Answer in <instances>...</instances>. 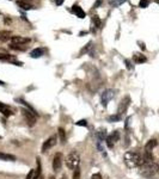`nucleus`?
Wrapping results in <instances>:
<instances>
[{
  "label": "nucleus",
  "instance_id": "nucleus-13",
  "mask_svg": "<svg viewBox=\"0 0 159 179\" xmlns=\"http://www.w3.org/2000/svg\"><path fill=\"white\" fill-rule=\"evenodd\" d=\"M133 60H134V62H135V63H144V62H146V61H147L146 56L142 55V54H140V53H136V54H134V56H133Z\"/></svg>",
  "mask_w": 159,
  "mask_h": 179
},
{
  "label": "nucleus",
  "instance_id": "nucleus-7",
  "mask_svg": "<svg viewBox=\"0 0 159 179\" xmlns=\"http://www.w3.org/2000/svg\"><path fill=\"white\" fill-rule=\"evenodd\" d=\"M120 140V131L118 130H115L113 134H110L108 137H107V145L109 148H113L114 143L117 142Z\"/></svg>",
  "mask_w": 159,
  "mask_h": 179
},
{
  "label": "nucleus",
  "instance_id": "nucleus-23",
  "mask_svg": "<svg viewBox=\"0 0 159 179\" xmlns=\"http://www.w3.org/2000/svg\"><path fill=\"white\" fill-rule=\"evenodd\" d=\"M121 118H122V117H121V115H118V113H117V115L109 116V117H108V121H109V122H118V121H121Z\"/></svg>",
  "mask_w": 159,
  "mask_h": 179
},
{
  "label": "nucleus",
  "instance_id": "nucleus-19",
  "mask_svg": "<svg viewBox=\"0 0 159 179\" xmlns=\"http://www.w3.org/2000/svg\"><path fill=\"white\" fill-rule=\"evenodd\" d=\"M57 133H59V137H60V142L62 145H65L66 143V131H65V129L64 128H59Z\"/></svg>",
  "mask_w": 159,
  "mask_h": 179
},
{
  "label": "nucleus",
  "instance_id": "nucleus-22",
  "mask_svg": "<svg viewBox=\"0 0 159 179\" xmlns=\"http://www.w3.org/2000/svg\"><path fill=\"white\" fill-rule=\"evenodd\" d=\"M127 0H110V6L111 7H118L120 5H122Z\"/></svg>",
  "mask_w": 159,
  "mask_h": 179
},
{
  "label": "nucleus",
  "instance_id": "nucleus-24",
  "mask_svg": "<svg viewBox=\"0 0 159 179\" xmlns=\"http://www.w3.org/2000/svg\"><path fill=\"white\" fill-rule=\"evenodd\" d=\"M105 136H107V133H105V130H99L98 133H97V137H98V142H102L104 141V139H105Z\"/></svg>",
  "mask_w": 159,
  "mask_h": 179
},
{
  "label": "nucleus",
  "instance_id": "nucleus-31",
  "mask_svg": "<svg viewBox=\"0 0 159 179\" xmlns=\"http://www.w3.org/2000/svg\"><path fill=\"white\" fill-rule=\"evenodd\" d=\"M126 65H127V68H128V69H132V65H130V61H129V60H126Z\"/></svg>",
  "mask_w": 159,
  "mask_h": 179
},
{
  "label": "nucleus",
  "instance_id": "nucleus-11",
  "mask_svg": "<svg viewBox=\"0 0 159 179\" xmlns=\"http://www.w3.org/2000/svg\"><path fill=\"white\" fill-rule=\"evenodd\" d=\"M72 11H73V13H76L77 17H79L81 19L86 17V13L83 11V9H81L80 6H78V5H73V6H72Z\"/></svg>",
  "mask_w": 159,
  "mask_h": 179
},
{
  "label": "nucleus",
  "instance_id": "nucleus-2",
  "mask_svg": "<svg viewBox=\"0 0 159 179\" xmlns=\"http://www.w3.org/2000/svg\"><path fill=\"white\" fill-rule=\"evenodd\" d=\"M140 174L146 178H153L158 173V162L153 161L149 164H144L140 166Z\"/></svg>",
  "mask_w": 159,
  "mask_h": 179
},
{
  "label": "nucleus",
  "instance_id": "nucleus-8",
  "mask_svg": "<svg viewBox=\"0 0 159 179\" xmlns=\"http://www.w3.org/2000/svg\"><path fill=\"white\" fill-rule=\"evenodd\" d=\"M62 161H64V155L61 153H56L54 155V160H53V168H54V171H60L61 169Z\"/></svg>",
  "mask_w": 159,
  "mask_h": 179
},
{
  "label": "nucleus",
  "instance_id": "nucleus-29",
  "mask_svg": "<svg viewBox=\"0 0 159 179\" xmlns=\"http://www.w3.org/2000/svg\"><path fill=\"white\" fill-rule=\"evenodd\" d=\"M91 179H102V176H101L99 173H96V174H93V176L91 177Z\"/></svg>",
  "mask_w": 159,
  "mask_h": 179
},
{
  "label": "nucleus",
  "instance_id": "nucleus-14",
  "mask_svg": "<svg viewBox=\"0 0 159 179\" xmlns=\"http://www.w3.org/2000/svg\"><path fill=\"white\" fill-rule=\"evenodd\" d=\"M43 54H45V49H42V48H36V49H34V50L30 53V56L34 57V59H37V57H41Z\"/></svg>",
  "mask_w": 159,
  "mask_h": 179
},
{
  "label": "nucleus",
  "instance_id": "nucleus-17",
  "mask_svg": "<svg viewBox=\"0 0 159 179\" xmlns=\"http://www.w3.org/2000/svg\"><path fill=\"white\" fill-rule=\"evenodd\" d=\"M11 32L10 31H0V42H6L11 40Z\"/></svg>",
  "mask_w": 159,
  "mask_h": 179
},
{
  "label": "nucleus",
  "instance_id": "nucleus-10",
  "mask_svg": "<svg viewBox=\"0 0 159 179\" xmlns=\"http://www.w3.org/2000/svg\"><path fill=\"white\" fill-rule=\"evenodd\" d=\"M30 42V38L22 37V36H12L11 43L12 44H26Z\"/></svg>",
  "mask_w": 159,
  "mask_h": 179
},
{
  "label": "nucleus",
  "instance_id": "nucleus-6",
  "mask_svg": "<svg viewBox=\"0 0 159 179\" xmlns=\"http://www.w3.org/2000/svg\"><path fill=\"white\" fill-rule=\"evenodd\" d=\"M56 140H57L56 135H53V136H50L49 139H47V141H45V143L42 145V152L45 153L48 149L53 148L54 146L56 145Z\"/></svg>",
  "mask_w": 159,
  "mask_h": 179
},
{
  "label": "nucleus",
  "instance_id": "nucleus-16",
  "mask_svg": "<svg viewBox=\"0 0 159 179\" xmlns=\"http://www.w3.org/2000/svg\"><path fill=\"white\" fill-rule=\"evenodd\" d=\"M36 162H37V168H36V171H34L33 179H38L40 178V176H41V171H42V167H41V161H40V159H38V158L36 159Z\"/></svg>",
  "mask_w": 159,
  "mask_h": 179
},
{
  "label": "nucleus",
  "instance_id": "nucleus-30",
  "mask_svg": "<svg viewBox=\"0 0 159 179\" xmlns=\"http://www.w3.org/2000/svg\"><path fill=\"white\" fill-rule=\"evenodd\" d=\"M33 176H34V169H31V171L29 172V174L26 176V178L25 179H33Z\"/></svg>",
  "mask_w": 159,
  "mask_h": 179
},
{
  "label": "nucleus",
  "instance_id": "nucleus-20",
  "mask_svg": "<svg viewBox=\"0 0 159 179\" xmlns=\"http://www.w3.org/2000/svg\"><path fill=\"white\" fill-rule=\"evenodd\" d=\"M92 22H93V24H95V26H96L97 29H101V28H102V21L99 19V17H98L97 14L92 17Z\"/></svg>",
  "mask_w": 159,
  "mask_h": 179
},
{
  "label": "nucleus",
  "instance_id": "nucleus-5",
  "mask_svg": "<svg viewBox=\"0 0 159 179\" xmlns=\"http://www.w3.org/2000/svg\"><path fill=\"white\" fill-rule=\"evenodd\" d=\"M114 96H115V91H114V90H110V89L105 90L102 94V105L103 106H107L108 103L114 98Z\"/></svg>",
  "mask_w": 159,
  "mask_h": 179
},
{
  "label": "nucleus",
  "instance_id": "nucleus-26",
  "mask_svg": "<svg viewBox=\"0 0 159 179\" xmlns=\"http://www.w3.org/2000/svg\"><path fill=\"white\" fill-rule=\"evenodd\" d=\"M91 45H92V42H89V43L86 44V47H84V48L81 49V51H80V55H83L84 53H87V51H89V49L91 48Z\"/></svg>",
  "mask_w": 159,
  "mask_h": 179
},
{
  "label": "nucleus",
  "instance_id": "nucleus-3",
  "mask_svg": "<svg viewBox=\"0 0 159 179\" xmlns=\"http://www.w3.org/2000/svg\"><path fill=\"white\" fill-rule=\"evenodd\" d=\"M66 165L69 169H77L79 168L80 165V157L77 152H72L69 153L66 158Z\"/></svg>",
  "mask_w": 159,
  "mask_h": 179
},
{
  "label": "nucleus",
  "instance_id": "nucleus-28",
  "mask_svg": "<svg viewBox=\"0 0 159 179\" xmlns=\"http://www.w3.org/2000/svg\"><path fill=\"white\" fill-rule=\"evenodd\" d=\"M76 124H77V125H80V127H86V125H87V122H86V120H80V121H78Z\"/></svg>",
  "mask_w": 159,
  "mask_h": 179
},
{
  "label": "nucleus",
  "instance_id": "nucleus-4",
  "mask_svg": "<svg viewBox=\"0 0 159 179\" xmlns=\"http://www.w3.org/2000/svg\"><path fill=\"white\" fill-rule=\"evenodd\" d=\"M22 113L29 127H34L35 123H36V113L34 111H31V110H29V109H23Z\"/></svg>",
  "mask_w": 159,
  "mask_h": 179
},
{
  "label": "nucleus",
  "instance_id": "nucleus-36",
  "mask_svg": "<svg viewBox=\"0 0 159 179\" xmlns=\"http://www.w3.org/2000/svg\"><path fill=\"white\" fill-rule=\"evenodd\" d=\"M61 179H67V177H66V176H62V178Z\"/></svg>",
  "mask_w": 159,
  "mask_h": 179
},
{
  "label": "nucleus",
  "instance_id": "nucleus-33",
  "mask_svg": "<svg viewBox=\"0 0 159 179\" xmlns=\"http://www.w3.org/2000/svg\"><path fill=\"white\" fill-rule=\"evenodd\" d=\"M54 1H55V4H56V5H61V4L64 2V0H54Z\"/></svg>",
  "mask_w": 159,
  "mask_h": 179
},
{
  "label": "nucleus",
  "instance_id": "nucleus-35",
  "mask_svg": "<svg viewBox=\"0 0 159 179\" xmlns=\"http://www.w3.org/2000/svg\"><path fill=\"white\" fill-rule=\"evenodd\" d=\"M49 179H55V177H54V176H52V177H49Z\"/></svg>",
  "mask_w": 159,
  "mask_h": 179
},
{
  "label": "nucleus",
  "instance_id": "nucleus-27",
  "mask_svg": "<svg viewBox=\"0 0 159 179\" xmlns=\"http://www.w3.org/2000/svg\"><path fill=\"white\" fill-rule=\"evenodd\" d=\"M73 179H80V169L79 168H77V169L74 171V173H73Z\"/></svg>",
  "mask_w": 159,
  "mask_h": 179
},
{
  "label": "nucleus",
  "instance_id": "nucleus-37",
  "mask_svg": "<svg viewBox=\"0 0 159 179\" xmlns=\"http://www.w3.org/2000/svg\"><path fill=\"white\" fill-rule=\"evenodd\" d=\"M0 139H1V136H0Z\"/></svg>",
  "mask_w": 159,
  "mask_h": 179
},
{
  "label": "nucleus",
  "instance_id": "nucleus-34",
  "mask_svg": "<svg viewBox=\"0 0 159 179\" xmlns=\"http://www.w3.org/2000/svg\"><path fill=\"white\" fill-rule=\"evenodd\" d=\"M4 85H5V84H4V81H1V80H0V86H4Z\"/></svg>",
  "mask_w": 159,
  "mask_h": 179
},
{
  "label": "nucleus",
  "instance_id": "nucleus-25",
  "mask_svg": "<svg viewBox=\"0 0 159 179\" xmlns=\"http://www.w3.org/2000/svg\"><path fill=\"white\" fill-rule=\"evenodd\" d=\"M148 4H149V0H140L139 6H140L141 9H146L148 6Z\"/></svg>",
  "mask_w": 159,
  "mask_h": 179
},
{
  "label": "nucleus",
  "instance_id": "nucleus-21",
  "mask_svg": "<svg viewBox=\"0 0 159 179\" xmlns=\"http://www.w3.org/2000/svg\"><path fill=\"white\" fill-rule=\"evenodd\" d=\"M17 4H18V6H19L21 9H23L24 11H29V10H31V9H33V6H31V5H29V4L24 2V1H18Z\"/></svg>",
  "mask_w": 159,
  "mask_h": 179
},
{
  "label": "nucleus",
  "instance_id": "nucleus-15",
  "mask_svg": "<svg viewBox=\"0 0 159 179\" xmlns=\"http://www.w3.org/2000/svg\"><path fill=\"white\" fill-rule=\"evenodd\" d=\"M0 160H4V161H16V157L12 155V154H7V153L0 152Z\"/></svg>",
  "mask_w": 159,
  "mask_h": 179
},
{
  "label": "nucleus",
  "instance_id": "nucleus-32",
  "mask_svg": "<svg viewBox=\"0 0 159 179\" xmlns=\"http://www.w3.org/2000/svg\"><path fill=\"white\" fill-rule=\"evenodd\" d=\"M101 4H102V0H97V2L95 4V9H96V7H98Z\"/></svg>",
  "mask_w": 159,
  "mask_h": 179
},
{
  "label": "nucleus",
  "instance_id": "nucleus-12",
  "mask_svg": "<svg viewBox=\"0 0 159 179\" xmlns=\"http://www.w3.org/2000/svg\"><path fill=\"white\" fill-rule=\"evenodd\" d=\"M0 112H1L4 116H6V117L13 115V112H12L11 109H10L6 104H4V103H0Z\"/></svg>",
  "mask_w": 159,
  "mask_h": 179
},
{
  "label": "nucleus",
  "instance_id": "nucleus-1",
  "mask_svg": "<svg viewBox=\"0 0 159 179\" xmlns=\"http://www.w3.org/2000/svg\"><path fill=\"white\" fill-rule=\"evenodd\" d=\"M123 159H125V164L129 168L138 167V166H141L144 164L142 157L136 152H127Z\"/></svg>",
  "mask_w": 159,
  "mask_h": 179
},
{
  "label": "nucleus",
  "instance_id": "nucleus-9",
  "mask_svg": "<svg viewBox=\"0 0 159 179\" xmlns=\"http://www.w3.org/2000/svg\"><path fill=\"white\" fill-rule=\"evenodd\" d=\"M129 104H130V98H129V97H125V98L121 101L120 105H118L117 113H118V115L125 113V112L127 111V109H128V106H129Z\"/></svg>",
  "mask_w": 159,
  "mask_h": 179
},
{
  "label": "nucleus",
  "instance_id": "nucleus-18",
  "mask_svg": "<svg viewBox=\"0 0 159 179\" xmlns=\"http://www.w3.org/2000/svg\"><path fill=\"white\" fill-rule=\"evenodd\" d=\"M158 145V142H157V140H154V139H152V140H149L146 146H145V150H148V152H152V149L156 147V146Z\"/></svg>",
  "mask_w": 159,
  "mask_h": 179
}]
</instances>
